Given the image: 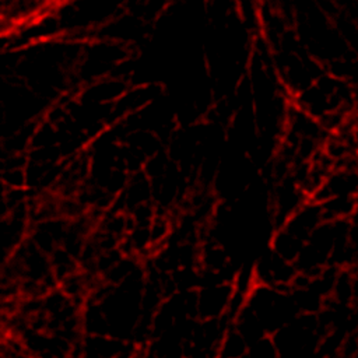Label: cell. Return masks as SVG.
<instances>
[{
	"instance_id": "6da1fadb",
	"label": "cell",
	"mask_w": 358,
	"mask_h": 358,
	"mask_svg": "<svg viewBox=\"0 0 358 358\" xmlns=\"http://www.w3.org/2000/svg\"><path fill=\"white\" fill-rule=\"evenodd\" d=\"M271 340L280 358H322L323 355V327L313 312L298 315L277 330Z\"/></svg>"
}]
</instances>
